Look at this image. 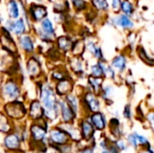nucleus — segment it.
<instances>
[{"instance_id": "obj_17", "label": "nucleus", "mask_w": 154, "mask_h": 153, "mask_svg": "<svg viewBox=\"0 0 154 153\" xmlns=\"http://www.w3.org/2000/svg\"><path fill=\"white\" fill-rule=\"evenodd\" d=\"M10 30L13 31L17 35L22 34L24 32V30H25V26H24L23 21L22 19H19L16 22L13 23L11 24V26H10Z\"/></svg>"}, {"instance_id": "obj_8", "label": "nucleus", "mask_w": 154, "mask_h": 153, "mask_svg": "<svg viewBox=\"0 0 154 153\" xmlns=\"http://www.w3.org/2000/svg\"><path fill=\"white\" fill-rule=\"evenodd\" d=\"M43 109L41 106V104L38 101H32L30 106V115L32 119L38 120L41 119L43 115Z\"/></svg>"}, {"instance_id": "obj_15", "label": "nucleus", "mask_w": 154, "mask_h": 153, "mask_svg": "<svg viewBox=\"0 0 154 153\" xmlns=\"http://www.w3.org/2000/svg\"><path fill=\"white\" fill-rule=\"evenodd\" d=\"M81 130H82L81 136H83L84 139H87V140L91 139L94 133V128L91 124H89L87 121H83L81 123Z\"/></svg>"}, {"instance_id": "obj_21", "label": "nucleus", "mask_w": 154, "mask_h": 153, "mask_svg": "<svg viewBox=\"0 0 154 153\" xmlns=\"http://www.w3.org/2000/svg\"><path fill=\"white\" fill-rule=\"evenodd\" d=\"M112 65L114 68H116L118 70H123L125 68L126 65V60L125 58V56L123 55H119L117 57H116L112 62Z\"/></svg>"}, {"instance_id": "obj_32", "label": "nucleus", "mask_w": 154, "mask_h": 153, "mask_svg": "<svg viewBox=\"0 0 154 153\" xmlns=\"http://www.w3.org/2000/svg\"><path fill=\"white\" fill-rule=\"evenodd\" d=\"M73 2V5L75 6L76 9L78 10H82V9H85L86 6H87V4L84 0H72Z\"/></svg>"}, {"instance_id": "obj_35", "label": "nucleus", "mask_w": 154, "mask_h": 153, "mask_svg": "<svg viewBox=\"0 0 154 153\" xmlns=\"http://www.w3.org/2000/svg\"><path fill=\"white\" fill-rule=\"evenodd\" d=\"M128 142H130V144H132L134 147H137V141H136V138L134 136V134H131L128 136Z\"/></svg>"}, {"instance_id": "obj_26", "label": "nucleus", "mask_w": 154, "mask_h": 153, "mask_svg": "<svg viewBox=\"0 0 154 153\" xmlns=\"http://www.w3.org/2000/svg\"><path fill=\"white\" fill-rule=\"evenodd\" d=\"M67 104L70 106V108L76 114L77 111H78V101H77L76 96H72V95H68V96H67Z\"/></svg>"}, {"instance_id": "obj_23", "label": "nucleus", "mask_w": 154, "mask_h": 153, "mask_svg": "<svg viewBox=\"0 0 154 153\" xmlns=\"http://www.w3.org/2000/svg\"><path fill=\"white\" fill-rule=\"evenodd\" d=\"M42 28L43 32L48 35H52L54 33V29H53L52 23L49 19H44L42 22Z\"/></svg>"}, {"instance_id": "obj_33", "label": "nucleus", "mask_w": 154, "mask_h": 153, "mask_svg": "<svg viewBox=\"0 0 154 153\" xmlns=\"http://www.w3.org/2000/svg\"><path fill=\"white\" fill-rule=\"evenodd\" d=\"M134 136H135V138H136L137 143H140V144H142V145H147V144H149L148 140H147L146 138H144L143 136H141V135H139V134H137V133H134Z\"/></svg>"}, {"instance_id": "obj_7", "label": "nucleus", "mask_w": 154, "mask_h": 153, "mask_svg": "<svg viewBox=\"0 0 154 153\" xmlns=\"http://www.w3.org/2000/svg\"><path fill=\"white\" fill-rule=\"evenodd\" d=\"M31 16L35 21H41L47 15V9L42 5H31Z\"/></svg>"}, {"instance_id": "obj_6", "label": "nucleus", "mask_w": 154, "mask_h": 153, "mask_svg": "<svg viewBox=\"0 0 154 153\" xmlns=\"http://www.w3.org/2000/svg\"><path fill=\"white\" fill-rule=\"evenodd\" d=\"M72 82L69 79L63 78L60 80V82L56 86V91L60 96H65L70 93L72 90Z\"/></svg>"}, {"instance_id": "obj_30", "label": "nucleus", "mask_w": 154, "mask_h": 153, "mask_svg": "<svg viewBox=\"0 0 154 153\" xmlns=\"http://www.w3.org/2000/svg\"><path fill=\"white\" fill-rule=\"evenodd\" d=\"M91 70H92V75L94 77H101L102 75H104L103 74L102 68H101V66H100L99 63L97 64V65H95V66H93L91 68Z\"/></svg>"}, {"instance_id": "obj_9", "label": "nucleus", "mask_w": 154, "mask_h": 153, "mask_svg": "<svg viewBox=\"0 0 154 153\" xmlns=\"http://www.w3.org/2000/svg\"><path fill=\"white\" fill-rule=\"evenodd\" d=\"M27 70L31 77H37L41 72V65L35 58H31L27 62Z\"/></svg>"}, {"instance_id": "obj_1", "label": "nucleus", "mask_w": 154, "mask_h": 153, "mask_svg": "<svg viewBox=\"0 0 154 153\" xmlns=\"http://www.w3.org/2000/svg\"><path fill=\"white\" fill-rule=\"evenodd\" d=\"M42 102L45 107V115L50 119H54L57 115V109H56V98L53 93V90L46 86L42 87Z\"/></svg>"}, {"instance_id": "obj_19", "label": "nucleus", "mask_w": 154, "mask_h": 153, "mask_svg": "<svg viewBox=\"0 0 154 153\" xmlns=\"http://www.w3.org/2000/svg\"><path fill=\"white\" fill-rule=\"evenodd\" d=\"M8 13L9 16L13 19H16L19 16V9L15 1L10 0L8 3Z\"/></svg>"}, {"instance_id": "obj_12", "label": "nucleus", "mask_w": 154, "mask_h": 153, "mask_svg": "<svg viewBox=\"0 0 154 153\" xmlns=\"http://www.w3.org/2000/svg\"><path fill=\"white\" fill-rule=\"evenodd\" d=\"M31 133H32V136L33 140H35L37 142H40L45 137L46 129L43 128L41 125L34 124V125H32L31 127Z\"/></svg>"}, {"instance_id": "obj_28", "label": "nucleus", "mask_w": 154, "mask_h": 153, "mask_svg": "<svg viewBox=\"0 0 154 153\" xmlns=\"http://www.w3.org/2000/svg\"><path fill=\"white\" fill-rule=\"evenodd\" d=\"M94 6L99 10H106L108 7V4L106 0H91Z\"/></svg>"}, {"instance_id": "obj_4", "label": "nucleus", "mask_w": 154, "mask_h": 153, "mask_svg": "<svg viewBox=\"0 0 154 153\" xmlns=\"http://www.w3.org/2000/svg\"><path fill=\"white\" fill-rule=\"evenodd\" d=\"M51 139L58 145H65L69 141V134L60 129H54L51 132Z\"/></svg>"}, {"instance_id": "obj_36", "label": "nucleus", "mask_w": 154, "mask_h": 153, "mask_svg": "<svg viewBox=\"0 0 154 153\" xmlns=\"http://www.w3.org/2000/svg\"><path fill=\"white\" fill-rule=\"evenodd\" d=\"M124 115L126 118H130L131 117V110H130V106H126L125 107V111H124Z\"/></svg>"}, {"instance_id": "obj_20", "label": "nucleus", "mask_w": 154, "mask_h": 153, "mask_svg": "<svg viewBox=\"0 0 154 153\" xmlns=\"http://www.w3.org/2000/svg\"><path fill=\"white\" fill-rule=\"evenodd\" d=\"M116 23H117V24H119L123 28H132L134 26L133 22L125 14H122L119 17H117L116 18Z\"/></svg>"}, {"instance_id": "obj_18", "label": "nucleus", "mask_w": 154, "mask_h": 153, "mask_svg": "<svg viewBox=\"0 0 154 153\" xmlns=\"http://www.w3.org/2000/svg\"><path fill=\"white\" fill-rule=\"evenodd\" d=\"M58 45L60 50L64 51H68L72 47V42L68 37L62 36L58 39Z\"/></svg>"}, {"instance_id": "obj_24", "label": "nucleus", "mask_w": 154, "mask_h": 153, "mask_svg": "<svg viewBox=\"0 0 154 153\" xmlns=\"http://www.w3.org/2000/svg\"><path fill=\"white\" fill-rule=\"evenodd\" d=\"M121 8H122V11L126 14V15H129V14H132L133 12H134V7L132 5V4L128 1V0H125L123 3H121Z\"/></svg>"}, {"instance_id": "obj_27", "label": "nucleus", "mask_w": 154, "mask_h": 153, "mask_svg": "<svg viewBox=\"0 0 154 153\" xmlns=\"http://www.w3.org/2000/svg\"><path fill=\"white\" fill-rule=\"evenodd\" d=\"M70 66L73 69V70L75 72H81L83 70V65L80 60H79V58H74L71 61H70Z\"/></svg>"}, {"instance_id": "obj_34", "label": "nucleus", "mask_w": 154, "mask_h": 153, "mask_svg": "<svg viewBox=\"0 0 154 153\" xmlns=\"http://www.w3.org/2000/svg\"><path fill=\"white\" fill-rule=\"evenodd\" d=\"M52 78H55V79H57V80H61L65 77H64V74L61 71H56V72H53L52 73Z\"/></svg>"}, {"instance_id": "obj_38", "label": "nucleus", "mask_w": 154, "mask_h": 153, "mask_svg": "<svg viewBox=\"0 0 154 153\" xmlns=\"http://www.w3.org/2000/svg\"><path fill=\"white\" fill-rule=\"evenodd\" d=\"M116 148L117 149H120V150H125L126 146L125 144V142L123 141H119L116 142Z\"/></svg>"}, {"instance_id": "obj_25", "label": "nucleus", "mask_w": 154, "mask_h": 153, "mask_svg": "<svg viewBox=\"0 0 154 153\" xmlns=\"http://www.w3.org/2000/svg\"><path fill=\"white\" fill-rule=\"evenodd\" d=\"M88 82L90 83V85L93 87V88L96 91H98L101 87V84H102V79L99 78V77H89L88 78Z\"/></svg>"}, {"instance_id": "obj_37", "label": "nucleus", "mask_w": 154, "mask_h": 153, "mask_svg": "<svg viewBox=\"0 0 154 153\" xmlns=\"http://www.w3.org/2000/svg\"><path fill=\"white\" fill-rule=\"evenodd\" d=\"M112 5H113V8L115 10L119 9V7L121 5V0H113L112 1Z\"/></svg>"}, {"instance_id": "obj_31", "label": "nucleus", "mask_w": 154, "mask_h": 153, "mask_svg": "<svg viewBox=\"0 0 154 153\" xmlns=\"http://www.w3.org/2000/svg\"><path fill=\"white\" fill-rule=\"evenodd\" d=\"M83 50H84V43L82 41H79L76 42V44L73 45V51L76 54H79L81 53V51L83 52Z\"/></svg>"}, {"instance_id": "obj_5", "label": "nucleus", "mask_w": 154, "mask_h": 153, "mask_svg": "<svg viewBox=\"0 0 154 153\" xmlns=\"http://www.w3.org/2000/svg\"><path fill=\"white\" fill-rule=\"evenodd\" d=\"M3 92H4V95L5 96H7L8 98L14 99L19 96L20 90H19V87L15 82H14L13 80H8L4 85Z\"/></svg>"}, {"instance_id": "obj_2", "label": "nucleus", "mask_w": 154, "mask_h": 153, "mask_svg": "<svg viewBox=\"0 0 154 153\" xmlns=\"http://www.w3.org/2000/svg\"><path fill=\"white\" fill-rule=\"evenodd\" d=\"M5 111L6 114L14 119H20L26 114V110L23 103L18 101H13L5 106Z\"/></svg>"}, {"instance_id": "obj_39", "label": "nucleus", "mask_w": 154, "mask_h": 153, "mask_svg": "<svg viewBox=\"0 0 154 153\" xmlns=\"http://www.w3.org/2000/svg\"><path fill=\"white\" fill-rule=\"evenodd\" d=\"M81 153H94L93 152V151L91 150V149H89V148H87V149H84Z\"/></svg>"}, {"instance_id": "obj_11", "label": "nucleus", "mask_w": 154, "mask_h": 153, "mask_svg": "<svg viewBox=\"0 0 154 153\" xmlns=\"http://www.w3.org/2000/svg\"><path fill=\"white\" fill-rule=\"evenodd\" d=\"M85 103L88 105L89 110L91 112H98L99 110V103L96 96L92 93H88L85 96Z\"/></svg>"}, {"instance_id": "obj_13", "label": "nucleus", "mask_w": 154, "mask_h": 153, "mask_svg": "<svg viewBox=\"0 0 154 153\" xmlns=\"http://www.w3.org/2000/svg\"><path fill=\"white\" fill-rule=\"evenodd\" d=\"M91 121H92V124H94V126L97 130H103L105 128V125H106L105 117L101 113L96 112L91 116Z\"/></svg>"}, {"instance_id": "obj_22", "label": "nucleus", "mask_w": 154, "mask_h": 153, "mask_svg": "<svg viewBox=\"0 0 154 153\" xmlns=\"http://www.w3.org/2000/svg\"><path fill=\"white\" fill-rule=\"evenodd\" d=\"M11 129L10 124L6 116L0 113V132L2 133H8Z\"/></svg>"}, {"instance_id": "obj_14", "label": "nucleus", "mask_w": 154, "mask_h": 153, "mask_svg": "<svg viewBox=\"0 0 154 153\" xmlns=\"http://www.w3.org/2000/svg\"><path fill=\"white\" fill-rule=\"evenodd\" d=\"M5 144L9 150H17L20 146V140L17 135L10 134L5 138Z\"/></svg>"}, {"instance_id": "obj_3", "label": "nucleus", "mask_w": 154, "mask_h": 153, "mask_svg": "<svg viewBox=\"0 0 154 153\" xmlns=\"http://www.w3.org/2000/svg\"><path fill=\"white\" fill-rule=\"evenodd\" d=\"M2 30H3L2 35L0 37V41H1L2 47L11 53H15L17 51V48H16L14 41L12 39L11 35L9 34V32L5 28H3Z\"/></svg>"}, {"instance_id": "obj_29", "label": "nucleus", "mask_w": 154, "mask_h": 153, "mask_svg": "<svg viewBox=\"0 0 154 153\" xmlns=\"http://www.w3.org/2000/svg\"><path fill=\"white\" fill-rule=\"evenodd\" d=\"M138 54H139V56L141 57V59H142L143 60H144L146 63H148V64H150L151 66H152V63H153L152 59H151V58L148 57V55L146 54L145 50H144L142 47H141V48H138Z\"/></svg>"}, {"instance_id": "obj_16", "label": "nucleus", "mask_w": 154, "mask_h": 153, "mask_svg": "<svg viewBox=\"0 0 154 153\" xmlns=\"http://www.w3.org/2000/svg\"><path fill=\"white\" fill-rule=\"evenodd\" d=\"M21 47L23 48V50H24L26 52H31L33 50V43L32 39L28 36V35H24L22 36L19 40Z\"/></svg>"}, {"instance_id": "obj_10", "label": "nucleus", "mask_w": 154, "mask_h": 153, "mask_svg": "<svg viewBox=\"0 0 154 153\" xmlns=\"http://www.w3.org/2000/svg\"><path fill=\"white\" fill-rule=\"evenodd\" d=\"M60 109H61V115H62V118L66 123L71 122L74 117H75V113L74 111L70 108V106L65 103V102H61L60 104Z\"/></svg>"}]
</instances>
